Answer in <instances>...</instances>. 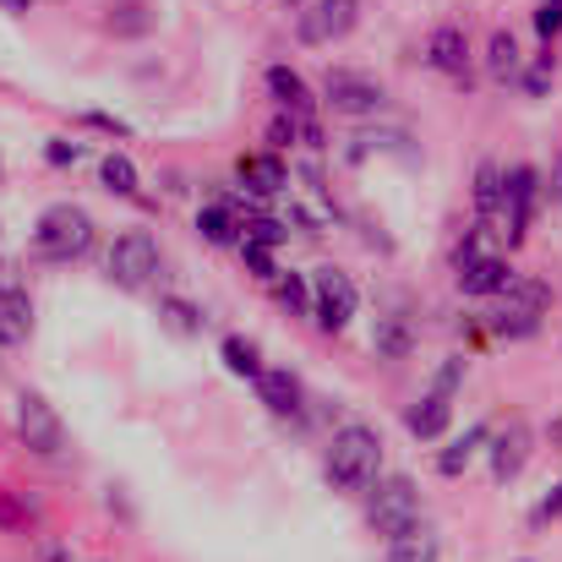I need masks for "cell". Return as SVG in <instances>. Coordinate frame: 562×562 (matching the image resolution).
Returning <instances> with one entry per match:
<instances>
[{
    "mask_svg": "<svg viewBox=\"0 0 562 562\" xmlns=\"http://www.w3.org/2000/svg\"><path fill=\"white\" fill-rule=\"evenodd\" d=\"M361 22V0H312L301 11V38L306 44H339Z\"/></svg>",
    "mask_w": 562,
    "mask_h": 562,
    "instance_id": "10",
    "label": "cell"
},
{
    "mask_svg": "<svg viewBox=\"0 0 562 562\" xmlns=\"http://www.w3.org/2000/svg\"><path fill=\"white\" fill-rule=\"evenodd\" d=\"M235 181L251 191V196H279V191L290 187V170H284L279 154H240L235 159Z\"/></svg>",
    "mask_w": 562,
    "mask_h": 562,
    "instance_id": "12",
    "label": "cell"
},
{
    "mask_svg": "<svg viewBox=\"0 0 562 562\" xmlns=\"http://www.w3.org/2000/svg\"><path fill=\"white\" fill-rule=\"evenodd\" d=\"M552 306V290L536 284V279H508L503 290V312H519V317H541Z\"/></svg>",
    "mask_w": 562,
    "mask_h": 562,
    "instance_id": "19",
    "label": "cell"
},
{
    "mask_svg": "<svg viewBox=\"0 0 562 562\" xmlns=\"http://www.w3.org/2000/svg\"><path fill=\"white\" fill-rule=\"evenodd\" d=\"M27 334H33V301H27V290L5 284L0 290V350L27 345Z\"/></svg>",
    "mask_w": 562,
    "mask_h": 562,
    "instance_id": "14",
    "label": "cell"
},
{
    "mask_svg": "<svg viewBox=\"0 0 562 562\" xmlns=\"http://www.w3.org/2000/svg\"><path fill=\"white\" fill-rule=\"evenodd\" d=\"M367 519H372L376 536H404L409 525H420V492H415V481L409 475H387V481H376L372 503H367Z\"/></svg>",
    "mask_w": 562,
    "mask_h": 562,
    "instance_id": "3",
    "label": "cell"
},
{
    "mask_svg": "<svg viewBox=\"0 0 562 562\" xmlns=\"http://www.w3.org/2000/svg\"><path fill=\"white\" fill-rule=\"evenodd\" d=\"M552 519H562V481L541 497V503H536V508H530V525H536V530H541V525H552Z\"/></svg>",
    "mask_w": 562,
    "mask_h": 562,
    "instance_id": "32",
    "label": "cell"
},
{
    "mask_svg": "<svg viewBox=\"0 0 562 562\" xmlns=\"http://www.w3.org/2000/svg\"><path fill=\"white\" fill-rule=\"evenodd\" d=\"M16 437H22L38 459H55V453L66 448V426H60V415H55L38 393H22V398H16Z\"/></svg>",
    "mask_w": 562,
    "mask_h": 562,
    "instance_id": "7",
    "label": "cell"
},
{
    "mask_svg": "<svg viewBox=\"0 0 562 562\" xmlns=\"http://www.w3.org/2000/svg\"><path fill=\"white\" fill-rule=\"evenodd\" d=\"M519 562H530V558H519Z\"/></svg>",
    "mask_w": 562,
    "mask_h": 562,
    "instance_id": "38",
    "label": "cell"
},
{
    "mask_svg": "<svg viewBox=\"0 0 562 562\" xmlns=\"http://www.w3.org/2000/svg\"><path fill=\"white\" fill-rule=\"evenodd\" d=\"M486 71H492V82H514V77H519V44H514L508 27L492 33V44H486Z\"/></svg>",
    "mask_w": 562,
    "mask_h": 562,
    "instance_id": "21",
    "label": "cell"
},
{
    "mask_svg": "<svg viewBox=\"0 0 562 562\" xmlns=\"http://www.w3.org/2000/svg\"><path fill=\"white\" fill-rule=\"evenodd\" d=\"M437 552H442V541L426 525H409L404 536L387 541V562H437Z\"/></svg>",
    "mask_w": 562,
    "mask_h": 562,
    "instance_id": "17",
    "label": "cell"
},
{
    "mask_svg": "<svg viewBox=\"0 0 562 562\" xmlns=\"http://www.w3.org/2000/svg\"><path fill=\"white\" fill-rule=\"evenodd\" d=\"M323 104L339 115H376L387 104V88L372 71H328L323 77Z\"/></svg>",
    "mask_w": 562,
    "mask_h": 562,
    "instance_id": "5",
    "label": "cell"
},
{
    "mask_svg": "<svg viewBox=\"0 0 562 562\" xmlns=\"http://www.w3.org/2000/svg\"><path fill=\"white\" fill-rule=\"evenodd\" d=\"M240 257H246V268H251L257 279H268V284L279 279V268H273V251H268V246H257V240H240Z\"/></svg>",
    "mask_w": 562,
    "mask_h": 562,
    "instance_id": "27",
    "label": "cell"
},
{
    "mask_svg": "<svg viewBox=\"0 0 562 562\" xmlns=\"http://www.w3.org/2000/svg\"><path fill=\"white\" fill-rule=\"evenodd\" d=\"M0 5H5V11H27L33 0H0Z\"/></svg>",
    "mask_w": 562,
    "mask_h": 562,
    "instance_id": "36",
    "label": "cell"
},
{
    "mask_svg": "<svg viewBox=\"0 0 562 562\" xmlns=\"http://www.w3.org/2000/svg\"><path fill=\"white\" fill-rule=\"evenodd\" d=\"M196 229H202L213 246H240V218H235V207H224V202H207V207L196 213Z\"/></svg>",
    "mask_w": 562,
    "mask_h": 562,
    "instance_id": "20",
    "label": "cell"
},
{
    "mask_svg": "<svg viewBox=\"0 0 562 562\" xmlns=\"http://www.w3.org/2000/svg\"><path fill=\"white\" fill-rule=\"evenodd\" d=\"M33 246H38V257H49V262L82 257V251L93 246V218H88V207H77V202H49V207L38 213V224H33Z\"/></svg>",
    "mask_w": 562,
    "mask_h": 562,
    "instance_id": "2",
    "label": "cell"
},
{
    "mask_svg": "<svg viewBox=\"0 0 562 562\" xmlns=\"http://www.w3.org/2000/svg\"><path fill=\"white\" fill-rule=\"evenodd\" d=\"M448 420H453V404H448V393H426L420 404H409V415H404V426L420 437V442H431V437H442L448 431Z\"/></svg>",
    "mask_w": 562,
    "mask_h": 562,
    "instance_id": "16",
    "label": "cell"
},
{
    "mask_svg": "<svg viewBox=\"0 0 562 562\" xmlns=\"http://www.w3.org/2000/svg\"><path fill=\"white\" fill-rule=\"evenodd\" d=\"M426 60H431L442 77H459V82H464V71H470V38H464V27L442 22V27L426 38Z\"/></svg>",
    "mask_w": 562,
    "mask_h": 562,
    "instance_id": "13",
    "label": "cell"
},
{
    "mask_svg": "<svg viewBox=\"0 0 562 562\" xmlns=\"http://www.w3.org/2000/svg\"><path fill=\"white\" fill-rule=\"evenodd\" d=\"M376 350H382V356H404V350H409V334H404L398 317H387V323L376 328Z\"/></svg>",
    "mask_w": 562,
    "mask_h": 562,
    "instance_id": "30",
    "label": "cell"
},
{
    "mask_svg": "<svg viewBox=\"0 0 562 562\" xmlns=\"http://www.w3.org/2000/svg\"><path fill=\"white\" fill-rule=\"evenodd\" d=\"M154 273H159V246H154V235L132 229V235H121V240L110 246V279H115L121 290H143V284H154Z\"/></svg>",
    "mask_w": 562,
    "mask_h": 562,
    "instance_id": "6",
    "label": "cell"
},
{
    "mask_svg": "<svg viewBox=\"0 0 562 562\" xmlns=\"http://www.w3.org/2000/svg\"><path fill=\"white\" fill-rule=\"evenodd\" d=\"M290 5H295V0H290Z\"/></svg>",
    "mask_w": 562,
    "mask_h": 562,
    "instance_id": "39",
    "label": "cell"
},
{
    "mask_svg": "<svg viewBox=\"0 0 562 562\" xmlns=\"http://www.w3.org/2000/svg\"><path fill=\"white\" fill-rule=\"evenodd\" d=\"M552 442H558V448H562V415H558V420H552Z\"/></svg>",
    "mask_w": 562,
    "mask_h": 562,
    "instance_id": "37",
    "label": "cell"
},
{
    "mask_svg": "<svg viewBox=\"0 0 562 562\" xmlns=\"http://www.w3.org/2000/svg\"><path fill=\"white\" fill-rule=\"evenodd\" d=\"M257 398H262L273 415H295V409H301V382L290 372H268V367H262V376H257Z\"/></svg>",
    "mask_w": 562,
    "mask_h": 562,
    "instance_id": "18",
    "label": "cell"
},
{
    "mask_svg": "<svg viewBox=\"0 0 562 562\" xmlns=\"http://www.w3.org/2000/svg\"><path fill=\"white\" fill-rule=\"evenodd\" d=\"M525 464H530V426H525V420H508V426L492 437V481L508 486Z\"/></svg>",
    "mask_w": 562,
    "mask_h": 562,
    "instance_id": "11",
    "label": "cell"
},
{
    "mask_svg": "<svg viewBox=\"0 0 562 562\" xmlns=\"http://www.w3.org/2000/svg\"><path fill=\"white\" fill-rule=\"evenodd\" d=\"M0 525H5V530H16V525H27V508H16V503H11L5 492H0Z\"/></svg>",
    "mask_w": 562,
    "mask_h": 562,
    "instance_id": "35",
    "label": "cell"
},
{
    "mask_svg": "<svg viewBox=\"0 0 562 562\" xmlns=\"http://www.w3.org/2000/svg\"><path fill=\"white\" fill-rule=\"evenodd\" d=\"M475 207L497 224V235H503V170L497 165H481V176H475Z\"/></svg>",
    "mask_w": 562,
    "mask_h": 562,
    "instance_id": "22",
    "label": "cell"
},
{
    "mask_svg": "<svg viewBox=\"0 0 562 562\" xmlns=\"http://www.w3.org/2000/svg\"><path fill=\"white\" fill-rule=\"evenodd\" d=\"M273 301H279L290 317H306V312H312V284H306L301 273H279V279H273Z\"/></svg>",
    "mask_w": 562,
    "mask_h": 562,
    "instance_id": "23",
    "label": "cell"
},
{
    "mask_svg": "<svg viewBox=\"0 0 562 562\" xmlns=\"http://www.w3.org/2000/svg\"><path fill=\"white\" fill-rule=\"evenodd\" d=\"M323 470H328V481L339 492H372L376 470H382V437L372 426H339L334 442H328Z\"/></svg>",
    "mask_w": 562,
    "mask_h": 562,
    "instance_id": "1",
    "label": "cell"
},
{
    "mask_svg": "<svg viewBox=\"0 0 562 562\" xmlns=\"http://www.w3.org/2000/svg\"><path fill=\"white\" fill-rule=\"evenodd\" d=\"M99 176H104V187H110V191H121V196H137V165H132L126 154H104Z\"/></svg>",
    "mask_w": 562,
    "mask_h": 562,
    "instance_id": "26",
    "label": "cell"
},
{
    "mask_svg": "<svg viewBox=\"0 0 562 562\" xmlns=\"http://www.w3.org/2000/svg\"><path fill=\"white\" fill-rule=\"evenodd\" d=\"M44 159H49V165H77V159H82V148H77V143H49V148H44Z\"/></svg>",
    "mask_w": 562,
    "mask_h": 562,
    "instance_id": "34",
    "label": "cell"
},
{
    "mask_svg": "<svg viewBox=\"0 0 562 562\" xmlns=\"http://www.w3.org/2000/svg\"><path fill=\"white\" fill-rule=\"evenodd\" d=\"M218 356H224V367H229L235 376H251V382L262 376V361H257V345H251V339H240V334H229V339L218 345Z\"/></svg>",
    "mask_w": 562,
    "mask_h": 562,
    "instance_id": "24",
    "label": "cell"
},
{
    "mask_svg": "<svg viewBox=\"0 0 562 562\" xmlns=\"http://www.w3.org/2000/svg\"><path fill=\"white\" fill-rule=\"evenodd\" d=\"M356 306H361V290H356V279H350L345 268H317V273H312V317H317L328 334L350 328Z\"/></svg>",
    "mask_w": 562,
    "mask_h": 562,
    "instance_id": "4",
    "label": "cell"
},
{
    "mask_svg": "<svg viewBox=\"0 0 562 562\" xmlns=\"http://www.w3.org/2000/svg\"><path fill=\"white\" fill-rule=\"evenodd\" d=\"M547 82H552V55H541V60L525 71V88H530V93H547Z\"/></svg>",
    "mask_w": 562,
    "mask_h": 562,
    "instance_id": "33",
    "label": "cell"
},
{
    "mask_svg": "<svg viewBox=\"0 0 562 562\" xmlns=\"http://www.w3.org/2000/svg\"><path fill=\"white\" fill-rule=\"evenodd\" d=\"M268 143H273V148H290V143H301V115H284V110H279V115L268 121Z\"/></svg>",
    "mask_w": 562,
    "mask_h": 562,
    "instance_id": "29",
    "label": "cell"
},
{
    "mask_svg": "<svg viewBox=\"0 0 562 562\" xmlns=\"http://www.w3.org/2000/svg\"><path fill=\"white\" fill-rule=\"evenodd\" d=\"M536 196H541V176H536L530 165H519V170L503 176V240H508V246L525 240L530 213H536Z\"/></svg>",
    "mask_w": 562,
    "mask_h": 562,
    "instance_id": "8",
    "label": "cell"
},
{
    "mask_svg": "<svg viewBox=\"0 0 562 562\" xmlns=\"http://www.w3.org/2000/svg\"><path fill=\"white\" fill-rule=\"evenodd\" d=\"M268 93L279 99V110L284 115H312V82L301 77V71H290V66H268Z\"/></svg>",
    "mask_w": 562,
    "mask_h": 562,
    "instance_id": "15",
    "label": "cell"
},
{
    "mask_svg": "<svg viewBox=\"0 0 562 562\" xmlns=\"http://www.w3.org/2000/svg\"><path fill=\"white\" fill-rule=\"evenodd\" d=\"M536 33H541L547 44L558 38L562 33V0H541V5H536Z\"/></svg>",
    "mask_w": 562,
    "mask_h": 562,
    "instance_id": "31",
    "label": "cell"
},
{
    "mask_svg": "<svg viewBox=\"0 0 562 562\" xmlns=\"http://www.w3.org/2000/svg\"><path fill=\"white\" fill-rule=\"evenodd\" d=\"M159 312H165V323H170L176 334H196V328H202V317H196V306H191V301H165Z\"/></svg>",
    "mask_w": 562,
    "mask_h": 562,
    "instance_id": "28",
    "label": "cell"
},
{
    "mask_svg": "<svg viewBox=\"0 0 562 562\" xmlns=\"http://www.w3.org/2000/svg\"><path fill=\"white\" fill-rule=\"evenodd\" d=\"M481 442H486V426H470V431H464V437H459L442 459H437V470H442V475H459V470L475 459V448H481Z\"/></svg>",
    "mask_w": 562,
    "mask_h": 562,
    "instance_id": "25",
    "label": "cell"
},
{
    "mask_svg": "<svg viewBox=\"0 0 562 562\" xmlns=\"http://www.w3.org/2000/svg\"><path fill=\"white\" fill-rule=\"evenodd\" d=\"M453 268H459V290H464V295H503L508 279H514V268H508L503 257H486L475 240H464V246L453 251Z\"/></svg>",
    "mask_w": 562,
    "mask_h": 562,
    "instance_id": "9",
    "label": "cell"
}]
</instances>
